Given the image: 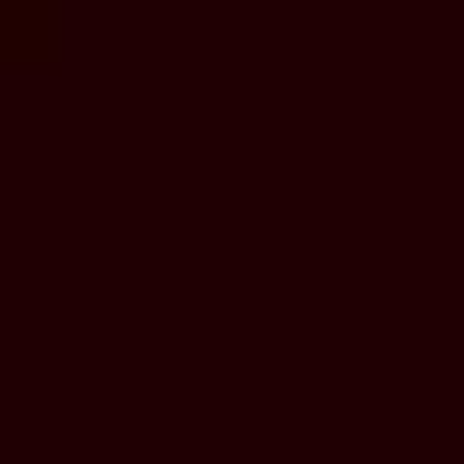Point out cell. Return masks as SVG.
Listing matches in <instances>:
<instances>
[{"instance_id": "obj_1", "label": "cell", "mask_w": 464, "mask_h": 464, "mask_svg": "<svg viewBox=\"0 0 464 464\" xmlns=\"http://www.w3.org/2000/svg\"><path fill=\"white\" fill-rule=\"evenodd\" d=\"M47 47H63V0H0V78L47 63Z\"/></svg>"}]
</instances>
